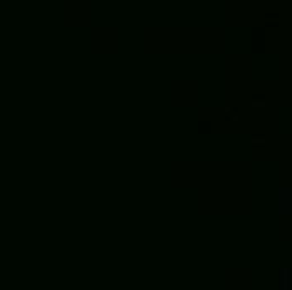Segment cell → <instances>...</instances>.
Returning <instances> with one entry per match:
<instances>
[{
	"instance_id": "obj_1",
	"label": "cell",
	"mask_w": 292,
	"mask_h": 290,
	"mask_svg": "<svg viewBox=\"0 0 292 290\" xmlns=\"http://www.w3.org/2000/svg\"><path fill=\"white\" fill-rule=\"evenodd\" d=\"M280 215L291 213V188H280Z\"/></svg>"
},
{
	"instance_id": "obj_2",
	"label": "cell",
	"mask_w": 292,
	"mask_h": 290,
	"mask_svg": "<svg viewBox=\"0 0 292 290\" xmlns=\"http://www.w3.org/2000/svg\"><path fill=\"white\" fill-rule=\"evenodd\" d=\"M282 290H289V270H282Z\"/></svg>"
}]
</instances>
